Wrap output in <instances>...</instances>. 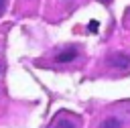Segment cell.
I'll return each mask as SVG.
<instances>
[{
	"mask_svg": "<svg viewBox=\"0 0 130 128\" xmlns=\"http://www.w3.org/2000/svg\"><path fill=\"white\" fill-rule=\"evenodd\" d=\"M98 128H126V118L124 116H118V114L108 116V118H104L100 122Z\"/></svg>",
	"mask_w": 130,
	"mask_h": 128,
	"instance_id": "1",
	"label": "cell"
},
{
	"mask_svg": "<svg viewBox=\"0 0 130 128\" xmlns=\"http://www.w3.org/2000/svg\"><path fill=\"white\" fill-rule=\"evenodd\" d=\"M108 63L112 67H116V69H128L130 67V57L128 55H112L108 59Z\"/></svg>",
	"mask_w": 130,
	"mask_h": 128,
	"instance_id": "2",
	"label": "cell"
},
{
	"mask_svg": "<svg viewBox=\"0 0 130 128\" xmlns=\"http://www.w3.org/2000/svg\"><path fill=\"white\" fill-rule=\"evenodd\" d=\"M77 57V49L75 47H69V49H65L63 53H59L57 57H55V61L57 63H69V61H73Z\"/></svg>",
	"mask_w": 130,
	"mask_h": 128,
	"instance_id": "3",
	"label": "cell"
},
{
	"mask_svg": "<svg viewBox=\"0 0 130 128\" xmlns=\"http://www.w3.org/2000/svg\"><path fill=\"white\" fill-rule=\"evenodd\" d=\"M51 128H77V124H75L71 118H67V116L63 114V116L55 118V124H53Z\"/></svg>",
	"mask_w": 130,
	"mask_h": 128,
	"instance_id": "4",
	"label": "cell"
},
{
	"mask_svg": "<svg viewBox=\"0 0 130 128\" xmlns=\"http://www.w3.org/2000/svg\"><path fill=\"white\" fill-rule=\"evenodd\" d=\"M6 2H8V0H0V16H2L4 10H6Z\"/></svg>",
	"mask_w": 130,
	"mask_h": 128,
	"instance_id": "5",
	"label": "cell"
},
{
	"mask_svg": "<svg viewBox=\"0 0 130 128\" xmlns=\"http://www.w3.org/2000/svg\"><path fill=\"white\" fill-rule=\"evenodd\" d=\"M100 2H102V4H110L112 0H100Z\"/></svg>",
	"mask_w": 130,
	"mask_h": 128,
	"instance_id": "6",
	"label": "cell"
},
{
	"mask_svg": "<svg viewBox=\"0 0 130 128\" xmlns=\"http://www.w3.org/2000/svg\"><path fill=\"white\" fill-rule=\"evenodd\" d=\"M128 16H130V10H128Z\"/></svg>",
	"mask_w": 130,
	"mask_h": 128,
	"instance_id": "7",
	"label": "cell"
}]
</instances>
